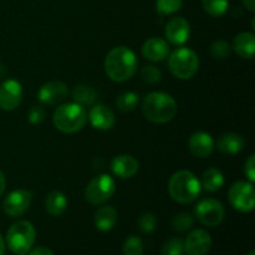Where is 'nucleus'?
<instances>
[{"instance_id":"obj_1","label":"nucleus","mask_w":255,"mask_h":255,"mask_svg":"<svg viewBox=\"0 0 255 255\" xmlns=\"http://www.w3.org/2000/svg\"><path fill=\"white\" fill-rule=\"evenodd\" d=\"M137 57L132 50L126 46H117L107 54L105 59L106 75L116 82H124L136 74Z\"/></svg>"},{"instance_id":"obj_2","label":"nucleus","mask_w":255,"mask_h":255,"mask_svg":"<svg viewBox=\"0 0 255 255\" xmlns=\"http://www.w3.org/2000/svg\"><path fill=\"white\" fill-rule=\"evenodd\" d=\"M142 111L149 121L166 124L176 116L177 102L166 92H151L144 97Z\"/></svg>"},{"instance_id":"obj_3","label":"nucleus","mask_w":255,"mask_h":255,"mask_svg":"<svg viewBox=\"0 0 255 255\" xmlns=\"http://www.w3.org/2000/svg\"><path fill=\"white\" fill-rule=\"evenodd\" d=\"M201 182L189 171H179L171 177L168 192L172 199L181 204H189L201 194Z\"/></svg>"},{"instance_id":"obj_4","label":"nucleus","mask_w":255,"mask_h":255,"mask_svg":"<svg viewBox=\"0 0 255 255\" xmlns=\"http://www.w3.org/2000/svg\"><path fill=\"white\" fill-rule=\"evenodd\" d=\"M87 115L82 106L76 102H67L57 107L52 116V122L60 132L76 133L84 128Z\"/></svg>"},{"instance_id":"obj_5","label":"nucleus","mask_w":255,"mask_h":255,"mask_svg":"<svg viewBox=\"0 0 255 255\" xmlns=\"http://www.w3.org/2000/svg\"><path fill=\"white\" fill-rule=\"evenodd\" d=\"M36 238L34 226L27 221H19L12 224L6 234V243L10 251L16 255H26L31 251Z\"/></svg>"},{"instance_id":"obj_6","label":"nucleus","mask_w":255,"mask_h":255,"mask_svg":"<svg viewBox=\"0 0 255 255\" xmlns=\"http://www.w3.org/2000/svg\"><path fill=\"white\" fill-rule=\"evenodd\" d=\"M168 66L172 74L181 80L192 79L199 69L198 55L191 49L181 47L172 52L168 60Z\"/></svg>"},{"instance_id":"obj_7","label":"nucleus","mask_w":255,"mask_h":255,"mask_svg":"<svg viewBox=\"0 0 255 255\" xmlns=\"http://www.w3.org/2000/svg\"><path fill=\"white\" fill-rule=\"evenodd\" d=\"M228 198L233 208L242 213H249L255 206V192L252 182L238 181L232 184Z\"/></svg>"},{"instance_id":"obj_8","label":"nucleus","mask_w":255,"mask_h":255,"mask_svg":"<svg viewBox=\"0 0 255 255\" xmlns=\"http://www.w3.org/2000/svg\"><path fill=\"white\" fill-rule=\"evenodd\" d=\"M115 189H116V184L112 177L101 174V176L95 177L86 187L85 198L90 204L99 206L111 198L112 194L115 193Z\"/></svg>"},{"instance_id":"obj_9","label":"nucleus","mask_w":255,"mask_h":255,"mask_svg":"<svg viewBox=\"0 0 255 255\" xmlns=\"http://www.w3.org/2000/svg\"><path fill=\"white\" fill-rule=\"evenodd\" d=\"M196 218L207 227H216L223 222L226 217L223 204L213 198L202 199L194 208Z\"/></svg>"},{"instance_id":"obj_10","label":"nucleus","mask_w":255,"mask_h":255,"mask_svg":"<svg viewBox=\"0 0 255 255\" xmlns=\"http://www.w3.org/2000/svg\"><path fill=\"white\" fill-rule=\"evenodd\" d=\"M31 199V192L26 191V189H17V191L11 192L10 194H7L4 203H2L5 214L11 217V218L22 216L29 209Z\"/></svg>"},{"instance_id":"obj_11","label":"nucleus","mask_w":255,"mask_h":255,"mask_svg":"<svg viewBox=\"0 0 255 255\" xmlns=\"http://www.w3.org/2000/svg\"><path fill=\"white\" fill-rule=\"evenodd\" d=\"M22 99V86L16 80L9 79L0 85V109L12 111Z\"/></svg>"},{"instance_id":"obj_12","label":"nucleus","mask_w":255,"mask_h":255,"mask_svg":"<svg viewBox=\"0 0 255 255\" xmlns=\"http://www.w3.org/2000/svg\"><path fill=\"white\" fill-rule=\"evenodd\" d=\"M212 248V238L204 229L192 231L184 242V251L188 255H207Z\"/></svg>"},{"instance_id":"obj_13","label":"nucleus","mask_w":255,"mask_h":255,"mask_svg":"<svg viewBox=\"0 0 255 255\" xmlns=\"http://www.w3.org/2000/svg\"><path fill=\"white\" fill-rule=\"evenodd\" d=\"M67 94H69V90H67L66 84L62 81H50L40 87L37 97L41 104L52 106V105L64 101L67 97Z\"/></svg>"},{"instance_id":"obj_14","label":"nucleus","mask_w":255,"mask_h":255,"mask_svg":"<svg viewBox=\"0 0 255 255\" xmlns=\"http://www.w3.org/2000/svg\"><path fill=\"white\" fill-rule=\"evenodd\" d=\"M166 37L171 44L183 45L188 40L191 34V27L188 21L181 16L172 17L166 25Z\"/></svg>"},{"instance_id":"obj_15","label":"nucleus","mask_w":255,"mask_h":255,"mask_svg":"<svg viewBox=\"0 0 255 255\" xmlns=\"http://www.w3.org/2000/svg\"><path fill=\"white\" fill-rule=\"evenodd\" d=\"M139 164L134 157L129 154H120L111 162V171L116 177L122 179L132 178L138 172Z\"/></svg>"},{"instance_id":"obj_16","label":"nucleus","mask_w":255,"mask_h":255,"mask_svg":"<svg viewBox=\"0 0 255 255\" xmlns=\"http://www.w3.org/2000/svg\"><path fill=\"white\" fill-rule=\"evenodd\" d=\"M87 117H89L92 127L100 129V131H107L115 125L114 112L105 105H95V106H92Z\"/></svg>"},{"instance_id":"obj_17","label":"nucleus","mask_w":255,"mask_h":255,"mask_svg":"<svg viewBox=\"0 0 255 255\" xmlns=\"http://www.w3.org/2000/svg\"><path fill=\"white\" fill-rule=\"evenodd\" d=\"M169 54V45L161 37H151L142 46V55L149 61H163Z\"/></svg>"},{"instance_id":"obj_18","label":"nucleus","mask_w":255,"mask_h":255,"mask_svg":"<svg viewBox=\"0 0 255 255\" xmlns=\"http://www.w3.org/2000/svg\"><path fill=\"white\" fill-rule=\"evenodd\" d=\"M189 149L192 154L198 158H207L214 149V141L211 134L206 132H197L189 138Z\"/></svg>"},{"instance_id":"obj_19","label":"nucleus","mask_w":255,"mask_h":255,"mask_svg":"<svg viewBox=\"0 0 255 255\" xmlns=\"http://www.w3.org/2000/svg\"><path fill=\"white\" fill-rule=\"evenodd\" d=\"M117 211L111 206L100 207L95 213V226L99 231L109 232L116 226Z\"/></svg>"},{"instance_id":"obj_20","label":"nucleus","mask_w":255,"mask_h":255,"mask_svg":"<svg viewBox=\"0 0 255 255\" xmlns=\"http://www.w3.org/2000/svg\"><path fill=\"white\" fill-rule=\"evenodd\" d=\"M233 49L243 59H253L255 51V37L252 32H241L236 36Z\"/></svg>"},{"instance_id":"obj_21","label":"nucleus","mask_w":255,"mask_h":255,"mask_svg":"<svg viewBox=\"0 0 255 255\" xmlns=\"http://www.w3.org/2000/svg\"><path fill=\"white\" fill-rule=\"evenodd\" d=\"M244 139L238 133H226L217 142V149L224 154H237L243 149Z\"/></svg>"},{"instance_id":"obj_22","label":"nucleus","mask_w":255,"mask_h":255,"mask_svg":"<svg viewBox=\"0 0 255 255\" xmlns=\"http://www.w3.org/2000/svg\"><path fill=\"white\" fill-rule=\"evenodd\" d=\"M67 208V198L62 192L54 191L46 197L45 209L52 217H59L65 213Z\"/></svg>"},{"instance_id":"obj_23","label":"nucleus","mask_w":255,"mask_h":255,"mask_svg":"<svg viewBox=\"0 0 255 255\" xmlns=\"http://www.w3.org/2000/svg\"><path fill=\"white\" fill-rule=\"evenodd\" d=\"M224 183V177L219 169L217 168H209L202 176V183L201 186L203 187L206 191L208 192H216L222 188Z\"/></svg>"},{"instance_id":"obj_24","label":"nucleus","mask_w":255,"mask_h":255,"mask_svg":"<svg viewBox=\"0 0 255 255\" xmlns=\"http://www.w3.org/2000/svg\"><path fill=\"white\" fill-rule=\"evenodd\" d=\"M72 99L80 106H91L96 101V91L87 85H77L72 90Z\"/></svg>"},{"instance_id":"obj_25","label":"nucleus","mask_w":255,"mask_h":255,"mask_svg":"<svg viewBox=\"0 0 255 255\" xmlns=\"http://www.w3.org/2000/svg\"><path fill=\"white\" fill-rule=\"evenodd\" d=\"M138 102V94L133 91H125L116 99V107L121 112H129L136 109Z\"/></svg>"},{"instance_id":"obj_26","label":"nucleus","mask_w":255,"mask_h":255,"mask_svg":"<svg viewBox=\"0 0 255 255\" xmlns=\"http://www.w3.org/2000/svg\"><path fill=\"white\" fill-rule=\"evenodd\" d=\"M204 10L211 16H223L228 10V0H202Z\"/></svg>"},{"instance_id":"obj_27","label":"nucleus","mask_w":255,"mask_h":255,"mask_svg":"<svg viewBox=\"0 0 255 255\" xmlns=\"http://www.w3.org/2000/svg\"><path fill=\"white\" fill-rule=\"evenodd\" d=\"M144 246L141 238L136 236H131L125 241L122 247V254L124 255H143Z\"/></svg>"},{"instance_id":"obj_28","label":"nucleus","mask_w":255,"mask_h":255,"mask_svg":"<svg viewBox=\"0 0 255 255\" xmlns=\"http://www.w3.org/2000/svg\"><path fill=\"white\" fill-rule=\"evenodd\" d=\"M182 0H157L156 10L161 15H171L181 10Z\"/></svg>"},{"instance_id":"obj_29","label":"nucleus","mask_w":255,"mask_h":255,"mask_svg":"<svg viewBox=\"0 0 255 255\" xmlns=\"http://www.w3.org/2000/svg\"><path fill=\"white\" fill-rule=\"evenodd\" d=\"M184 242L181 238H171L162 248V255H184Z\"/></svg>"},{"instance_id":"obj_30","label":"nucleus","mask_w":255,"mask_h":255,"mask_svg":"<svg viewBox=\"0 0 255 255\" xmlns=\"http://www.w3.org/2000/svg\"><path fill=\"white\" fill-rule=\"evenodd\" d=\"M193 226V217L189 213H179L172 219V227L173 229H176L177 232H187L192 228Z\"/></svg>"},{"instance_id":"obj_31","label":"nucleus","mask_w":255,"mask_h":255,"mask_svg":"<svg viewBox=\"0 0 255 255\" xmlns=\"http://www.w3.org/2000/svg\"><path fill=\"white\" fill-rule=\"evenodd\" d=\"M231 45L227 41H224V40H217V41H214L211 46V54L214 59H227V57H229V55H231Z\"/></svg>"},{"instance_id":"obj_32","label":"nucleus","mask_w":255,"mask_h":255,"mask_svg":"<svg viewBox=\"0 0 255 255\" xmlns=\"http://www.w3.org/2000/svg\"><path fill=\"white\" fill-rule=\"evenodd\" d=\"M141 75L143 81H146L147 84H151V85L158 84L162 79L161 70L156 66H152V65H147V66H144L143 69H142Z\"/></svg>"},{"instance_id":"obj_33","label":"nucleus","mask_w":255,"mask_h":255,"mask_svg":"<svg viewBox=\"0 0 255 255\" xmlns=\"http://www.w3.org/2000/svg\"><path fill=\"white\" fill-rule=\"evenodd\" d=\"M138 227L143 233H152L157 227V218L152 213H144L139 217Z\"/></svg>"},{"instance_id":"obj_34","label":"nucleus","mask_w":255,"mask_h":255,"mask_svg":"<svg viewBox=\"0 0 255 255\" xmlns=\"http://www.w3.org/2000/svg\"><path fill=\"white\" fill-rule=\"evenodd\" d=\"M45 119V110L41 106H32L29 111V120L31 124H40Z\"/></svg>"},{"instance_id":"obj_35","label":"nucleus","mask_w":255,"mask_h":255,"mask_svg":"<svg viewBox=\"0 0 255 255\" xmlns=\"http://www.w3.org/2000/svg\"><path fill=\"white\" fill-rule=\"evenodd\" d=\"M244 173H246L247 178L249 179V182L255 181V156L254 154H251L249 158L246 161V164H244Z\"/></svg>"},{"instance_id":"obj_36","label":"nucleus","mask_w":255,"mask_h":255,"mask_svg":"<svg viewBox=\"0 0 255 255\" xmlns=\"http://www.w3.org/2000/svg\"><path fill=\"white\" fill-rule=\"evenodd\" d=\"M27 255H54V252L46 247H37V248L30 251Z\"/></svg>"},{"instance_id":"obj_37","label":"nucleus","mask_w":255,"mask_h":255,"mask_svg":"<svg viewBox=\"0 0 255 255\" xmlns=\"http://www.w3.org/2000/svg\"><path fill=\"white\" fill-rule=\"evenodd\" d=\"M242 2H243V5L249 10V11H255V0H242Z\"/></svg>"},{"instance_id":"obj_38","label":"nucleus","mask_w":255,"mask_h":255,"mask_svg":"<svg viewBox=\"0 0 255 255\" xmlns=\"http://www.w3.org/2000/svg\"><path fill=\"white\" fill-rule=\"evenodd\" d=\"M5 187H6V179H5L4 173H2V172L0 171V196H1V194L4 193Z\"/></svg>"},{"instance_id":"obj_39","label":"nucleus","mask_w":255,"mask_h":255,"mask_svg":"<svg viewBox=\"0 0 255 255\" xmlns=\"http://www.w3.org/2000/svg\"><path fill=\"white\" fill-rule=\"evenodd\" d=\"M5 253V242L4 238H2L1 233H0V255H4Z\"/></svg>"},{"instance_id":"obj_40","label":"nucleus","mask_w":255,"mask_h":255,"mask_svg":"<svg viewBox=\"0 0 255 255\" xmlns=\"http://www.w3.org/2000/svg\"><path fill=\"white\" fill-rule=\"evenodd\" d=\"M247 255H255V252H254V251H251Z\"/></svg>"}]
</instances>
